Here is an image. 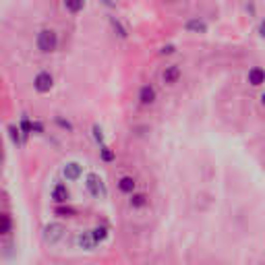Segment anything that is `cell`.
<instances>
[{
    "instance_id": "11",
    "label": "cell",
    "mask_w": 265,
    "mask_h": 265,
    "mask_svg": "<svg viewBox=\"0 0 265 265\" xmlns=\"http://www.w3.org/2000/svg\"><path fill=\"white\" fill-rule=\"evenodd\" d=\"M110 23H112L114 31H118L120 38H127V29H125V25H122V23L116 19V17H110Z\"/></svg>"
},
{
    "instance_id": "4",
    "label": "cell",
    "mask_w": 265,
    "mask_h": 265,
    "mask_svg": "<svg viewBox=\"0 0 265 265\" xmlns=\"http://www.w3.org/2000/svg\"><path fill=\"white\" fill-rule=\"evenodd\" d=\"M182 75V70L178 65H168L164 70H162V81L164 85H176L178 83V79Z\"/></svg>"
},
{
    "instance_id": "12",
    "label": "cell",
    "mask_w": 265,
    "mask_h": 265,
    "mask_svg": "<svg viewBox=\"0 0 265 265\" xmlns=\"http://www.w3.org/2000/svg\"><path fill=\"white\" fill-rule=\"evenodd\" d=\"M259 35H261V38H265V19L259 23Z\"/></svg>"
},
{
    "instance_id": "1",
    "label": "cell",
    "mask_w": 265,
    "mask_h": 265,
    "mask_svg": "<svg viewBox=\"0 0 265 265\" xmlns=\"http://www.w3.org/2000/svg\"><path fill=\"white\" fill-rule=\"evenodd\" d=\"M35 48H38L42 54H52L58 48V33L52 27H44L35 35Z\"/></svg>"
},
{
    "instance_id": "3",
    "label": "cell",
    "mask_w": 265,
    "mask_h": 265,
    "mask_svg": "<svg viewBox=\"0 0 265 265\" xmlns=\"http://www.w3.org/2000/svg\"><path fill=\"white\" fill-rule=\"evenodd\" d=\"M137 100L141 106H154L155 100H157V91H155V87L152 83H145V85H141V89L137 93Z\"/></svg>"
},
{
    "instance_id": "9",
    "label": "cell",
    "mask_w": 265,
    "mask_h": 265,
    "mask_svg": "<svg viewBox=\"0 0 265 265\" xmlns=\"http://www.w3.org/2000/svg\"><path fill=\"white\" fill-rule=\"evenodd\" d=\"M129 203H131V207L141 209V207L147 205V195H145V193H132L131 199H129Z\"/></svg>"
},
{
    "instance_id": "5",
    "label": "cell",
    "mask_w": 265,
    "mask_h": 265,
    "mask_svg": "<svg viewBox=\"0 0 265 265\" xmlns=\"http://www.w3.org/2000/svg\"><path fill=\"white\" fill-rule=\"evenodd\" d=\"M246 81H249L253 87H261V85H265V68H261V66H253L249 73H246Z\"/></svg>"
},
{
    "instance_id": "13",
    "label": "cell",
    "mask_w": 265,
    "mask_h": 265,
    "mask_svg": "<svg viewBox=\"0 0 265 265\" xmlns=\"http://www.w3.org/2000/svg\"><path fill=\"white\" fill-rule=\"evenodd\" d=\"M261 104H263V106H265V91H263V93H261Z\"/></svg>"
},
{
    "instance_id": "10",
    "label": "cell",
    "mask_w": 265,
    "mask_h": 265,
    "mask_svg": "<svg viewBox=\"0 0 265 265\" xmlns=\"http://www.w3.org/2000/svg\"><path fill=\"white\" fill-rule=\"evenodd\" d=\"M52 197H54V201H66L68 199V189L65 187V184H56L54 191H52Z\"/></svg>"
},
{
    "instance_id": "8",
    "label": "cell",
    "mask_w": 265,
    "mask_h": 265,
    "mask_svg": "<svg viewBox=\"0 0 265 265\" xmlns=\"http://www.w3.org/2000/svg\"><path fill=\"white\" fill-rule=\"evenodd\" d=\"M137 189V182L132 176H120L118 178V191L120 193H125V195H132Z\"/></svg>"
},
{
    "instance_id": "2",
    "label": "cell",
    "mask_w": 265,
    "mask_h": 265,
    "mask_svg": "<svg viewBox=\"0 0 265 265\" xmlns=\"http://www.w3.org/2000/svg\"><path fill=\"white\" fill-rule=\"evenodd\" d=\"M52 87H54V77H52V73H48V70H40L38 75L33 77V89L38 93H50Z\"/></svg>"
},
{
    "instance_id": "7",
    "label": "cell",
    "mask_w": 265,
    "mask_h": 265,
    "mask_svg": "<svg viewBox=\"0 0 265 265\" xmlns=\"http://www.w3.org/2000/svg\"><path fill=\"white\" fill-rule=\"evenodd\" d=\"M184 29L191 31V33H205L207 31V23L199 19V17H193V19H189L187 23H184Z\"/></svg>"
},
{
    "instance_id": "6",
    "label": "cell",
    "mask_w": 265,
    "mask_h": 265,
    "mask_svg": "<svg viewBox=\"0 0 265 265\" xmlns=\"http://www.w3.org/2000/svg\"><path fill=\"white\" fill-rule=\"evenodd\" d=\"M87 6V0H63V8L68 15H81Z\"/></svg>"
}]
</instances>
